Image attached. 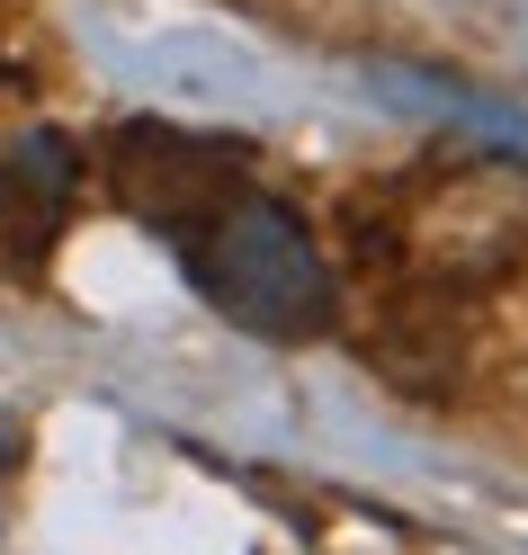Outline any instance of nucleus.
<instances>
[{
    "mask_svg": "<svg viewBox=\"0 0 528 555\" xmlns=\"http://www.w3.org/2000/svg\"><path fill=\"white\" fill-rule=\"evenodd\" d=\"M180 251H189L197 287L216 296L224 314H242L252 332H269V340L332 332V278H323V260H313L305 224L278 216V206H260L252 189L224 197L206 224H189Z\"/></svg>",
    "mask_w": 528,
    "mask_h": 555,
    "instance_id": "f257e3e1",
    "label": "nucleus"
}]
</instances>
